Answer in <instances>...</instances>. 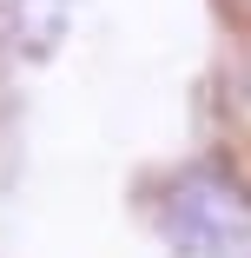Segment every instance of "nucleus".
I'll list each match as a JSON object with an SVG mask.
<instances>
[{"mask_svg":"<svg viewBox=\"0 0 251 258\" xmlns=\"http://www.w3.org/2000/svg\"><path fill=\"white\" fill-rule=\"evenodd\" d=\"M159 232L179 258H251V192L225 166H192L159 192Z\"/></svg>","mask_w":251,"mask_h":258,"instance_id":"1","label":"nucleus"}]
</instances>
